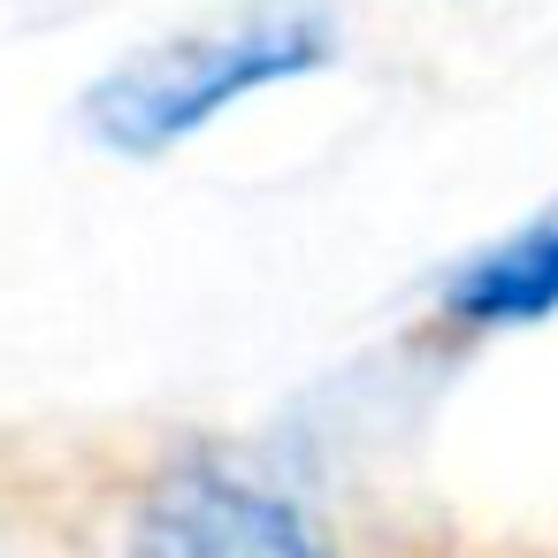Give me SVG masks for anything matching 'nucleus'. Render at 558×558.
Here are the masks:
<instances>
[{"label":"nucleus","mask_w":558,"mask_h":558,"mask_svg":"<svg viewBox=\"0 0 558 558\" xmlns=\"http://www.w3.org/2000/svg\"><path fill=\"white\" fill-rule=\"evenodd\" d=\"M329 47H337L329 9H314V0H260L245 16L138 47L123 70H108L85 93V131L123 154H161L184 131H199L207 116H222L230 100L283 85L299 70H322Z\"/></svg>","instance_id":"obj_1"},{"label":"nucleus","mask_w":558,"mask_h":558,"mask_svg":"<svg viewBox=\"0 0 558 558\" xmlns=\"http://www.w3.org/2000/svg\"><path fill=\"white\" fill-rule=\"evenodd\" d=\"M131 550L138 558H337L322 520L291 489L230 459L169 466L131 520Z\"/></svg>","instance_id":"obj_2"},{"label":"nucleus","mask_w":558,"mask_h":558,"mask_svg":"<svg viewBox=\"0 0 558 558\" xmlns=\"http://www.w3.org/2000/svg\"><path fill=\"white\" fill-rule=\"evenodd\" d=\"M444 299H451L459 322H482V329H512V322L558 314V222L505 238V245L482 253Z\"/></svg>","instance_id":"obj_3"}]
</instances>
